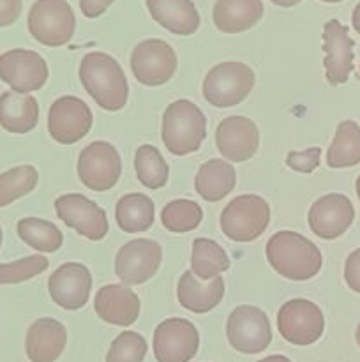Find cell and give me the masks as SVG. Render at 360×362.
Masks as SVG:
<instances>
[{
    "label": "cell",
    "instance_id": "obj_43",
    "mask_svg": "<svg viewBox=\"0 0 360 362\" xmlns=\"http://www.w3.org/2000/svg\"><path fill=\"white\" fill-rule=\"evenodd\" d=\"M355 191H356V197H359V202H360V175L356 177V182H355Z\"/></svg>",
    "mask_w": 360,
    "mask_h": 362
},
{
    "label": "cell",
    "instance_id": "obj_1",
    "mask_svg": "<svg viewBox=\"0 0 360 362\" xmlns=\"http://www.w3.org/2000/svg\"><path fill=\"white\" fill-rule=\"evenodd\" d=\"M265 255L270 267L289 281H307L323 265V257L316 244L292 230L275 232L268 239Z\"/></svg>",
    "mask_w": 360,
    "mask_h": 362
},
{
    "label": "cell",
    "instance_id": "obj_22",
    "mask_svg": "<svg viewBox=\"0 0 360 362\" xmlns=\"http://www.w3.org/2000/svg\"><path fill=\"white\" fill-rule=\"evenodd\" d=\"M224 297L222 278L201 281L191 271H186L176 283V299L184 310L191 313L203 315L215 310Z\"/></svg>",
    "mask_w": 360,
    "mask_h": 362
},
{
    "label": "cell",
    "instance_id": "obj_21",
    "mask_svg": "<svg viewBox=\"0 0 360 362\" xmlns=\"http://www.w3.org/2000/svg\"><path fill=\"white\" fill-rule=\"evenodd\" d=\"M67 345V331L55 318H39L28 327L25 350L32 362H55Z\"/></svg>",
    "mask_w": 360,
    "mask_h": 362
},
{
    "label": "cell",
    "instance_id": "obj_20",
    "mask_svg": "<svg viewBox=\"0 0 360 362\" xmlns=\"http://www.w3.org/2000/svg\"><path fill=\"white\" fill-rule=\"evenodd\" d=\"M94 310L102 322L119 327H129L140 317V297L122 285H106L97 290L94 299Z\"/></svg>",
    "mask_w": 360,
    "mask_h": 362
},
{
    "label": "cell",
    "instance_id": "obj_28",
    "mask_svg": "<svg viewBox=\"0 0 360 362\" xmlns=\"http://www.w3.org/2000/svg\"><path fill=\"white\" fill-rule=\"evenodd\" d=\"M360 163V126L355 120H342L327 151L328 168H352Z\"/></svg>",
    "mask_w": 360,
    "mask_h": 362
},
{
    "label": "cell",
    "instance_id": "obj_8",
    "mask_svg": "<svg viewBox=\"0 0 360 362\" xmlns=\"http://www.w3.org/2000/svg\"><path fill=\"white\" fill-rule=\"evenodd\" d=\"M277 329L279 334L292 345H313L325 332L323 311L313 300L292 299L279 310Z\"/></svg>",
    "mask_w": 360,
    "mask_h": 362
},
{
    "label": "cell",
    "instance_id": "obj_7",
    "mask_svg": "<svg viewBox=\"0 0 360 362\" xmlns=\"http://www.w3.org/2000/svg\"><path fill=\"white\" fill-rule=\"evenodd\" d=\"M226 336L236 352L260 354L270 345L272 327L267 313L251 304L236 306L226 322Z\"/></svg>",
    "mask_w": 360,
    "mask_h": 362
},
{
    "label": "cell",
    "instance_id": "obj_24",
    "mask_svg": "<svg viewBox=\"0 0 360 362\" xmlns=\"http://www.w3.org/2000/svg\"><path fill=\"white\" fill-rule=\"evenodd\" d=\"M261 0H215L212 18L217 30L224 34H240L249 30L263 18Z\"/></svg>",
    "mask_w": 360,
    "mask_h": 362
},
{
    "label": "cell",
    "instance_id": "obj_13",
    "mask_svg": "<svg viewBox=\"0 0 360 362\" xmlns=\"http://www.w3.org/2000/svg\"><path fill=\"white\" fill-rule=\"evenodd\" d=\"M94 124V115L83 99L76 95H62L48 112V133L62 145H73L85 138Z\"/></svg>",
    "mask_w": 360,
    "mask_h": 362
},
{
    "label": "cell",
    "instance_id": "obj_27",
    "mask_svg": "<svg viewBox=\"0 0 360 362\" xmlns=\"http://www.w3.org/2000/svg\"><path fill=\"white\" fill-rule=\"evenodd\" d=\"M116 225L126 233L147 232L155 219V205L143 193L124 194L115 205Z\"/></svg>",
    "mask_w": 360,
    "mask_h": 362
},
{
    "label": "cell",
    "instance_id": "obj_45",
    "mask_svg": "<svg viewBox=\"0 0 360 362\" xmlns=\"http://www.w3.org/2000/svg\"><path fill=\"white\" fill-rule=\"evenodd\" d=\"M321 2H328V4H337V2H342V0H321Z\"/></svg>",
    "mask_w": 360,
    "mask_h": 362
},
{
    "label": "cell",
    "instance_id": "obj_12",
    "mask_svg": "<svg viewBox=\"0 0 360 362\" xmlns=\"http://www.w3.org/2000/svg\"><path fill=\"white\" fill-rule=\"evenodd\" d=\"M162 262L161 244L152 239H133L115 257V274L122 285H143L155 276Z\"/></svg>",
    "mask_w": 360,
    "mask_h": 362
},
{
    "label": "cell",
    "instance_id": "obj_23",
    "mask_svg": "<svg viewBox=\"0 0 360 362\" xmlns=\"http://www.w3.org/2000/svg\"><path fill=\"white\" fill-rule=\"evenodd\" d=\"M152 20L176 35H193L200 28V13L193 0H145Z\"/></svg>",
    "mask_w": 360,
    "mask_h": 362
},
{
    "label": "cell",
    "instance_id": "obj_10",
    "mask_svg": "<svg viewBox=\"0 0 360 362\" xmlns=\"http://www.w3.org/2000/svg\"><path fill=\"white\" fill-rule=\"evenodd\" d=\"M122 175V159L109 141H92L78 156V177L92 191H108Z\"/></svg>",
    "mask_w": 360,
    "mask_h": 362
},
{
    "label": "cell",
    "instance_id": "obj_39",
    "mask_svg": "<svg viewBox=\"0 0 360 362\" xmlns=\"http://www.w3.org/2000/svg\"><path fill=\"white\" fill-rule=\"evenodd\" d=\"M113 0H80V9L83 16L87 18H97L108 11Z\"/></svg>",
    "mask_w": 360,
    "mask_h": 362
},
{
    "label": "cell",
    "instance_id": "obj_37",
    "mask_svg": "<svg viewBox=\"0 0 360 362\" xmlns=\"http://www.w3.org/2000/svg\"><path fill=\"white\" fill-rule=\"evenodd\" d=\"M344 281L355 293H360V247L352 251L344 264Z\"/></svg>",
    "mask_w": 360,
    "mask_h": 362
},
{
    "label": "cell",
    "instance_id": "obj_2",
    "mask_svg": "<svg viewBox=\"0 0 360 362\" xmlns=\"http://www.w3.org/2000/svg\"><path fill=\"white\" fill-rule=\"evenodd\" d=\"M81 85L99 108L119 112L129 98V85L120 64L112 55L90 52L81 59L78 71Z\"/></svg>",
    "mask_w": 360,
    "mask_h": 362
},
{
    "label": "cell",
    "instance_id": "obj_44",
    "mask_svg": "<svg viewBox=\"0 0 360 362\" xmlns=\"http://www.w3.org/2000/svg\"><path fill=\"white\" fill-rule=\"evenodd\" d=\"M355 339H356V345L360 346V324L356 325V331H355Z\"/></svg>",
    "mask_w": 360,
    "mask_h": 362
},
{
    "label": "cell",
    "instance_id": "obj_19",
    "mask_svg": "<svg viewBox=\"0 0 360 362\" xmlns=\"http://www.w3.org/2000/svg\"><path fill=\"white\" fill-rule=\"evenodd\" d=\"M215 145L229 161H249L260 147V129L247 117H226L215 129Z\"/></svg>",
    "mask_w": 360,
    "mask_h": 362
},
{
    "label": "cell",
    "instance_id": "obj_6",
    "mask_svg": "<svg viewBox=\"0 0 360 362\" xmlns=\"http://www.w3.org/2000/svg\"><path fill=\"white\" fill-rule=\"evenodd\" d=\"M27 27L35 41L56 48L71 41L76 18L67 0H35L28 11Z\"/></svg>",
    "mask_w": 360,
    "mask_h": 362
},
{
    "label": "cell",
    "instance_id": "obj_9",
    "mask_svg": "<svg viewBox=\"0 0 360 362\" xmlns=\"http://www.w3.org/2000/svg\"><path fill=\"white\" fill-rule=\"evenodd\" d=\"M179 59L172 46L162 39H145L131 53V69L138 83L161 87L175 74Z\"/></svg>",
    "mask_w": 360,
    "mask_h": 362
},
{
    "label": "cell",
    "instance_id": "obj_47",
    "mask_svg": "<svg viewBox=\"0 0 360 362\" xmlns=\"http://www.w3.org/2000/svg\"><path fill=\"white\" fill-rule=\"evenodd\" d=\"M359 73H360V67H359Z\"/></svg>",
    "mask_w": 360,
    "mask_h": 362
},
{
    "label": "cell",
    "instance_id": "obj_38",
    "mask_svg": "<svg viewBox=\"0 0 360 362\" xmlns=\"http://www.w3.org/2000/svg\"><path fill=\"white\" fill-rule=\"evenodd\" d=\"M23 0H0V28L9 27L20 18Z\"/></svg>",
    "mask_w": 360,
    "mask_h": 362
},
{
    "label": "cell",
    "instance_id": "obj_11",
    "mask_svg": "<svg viewBox=\"0 0 360 362\" xmlns=\"http://www.w3.org/2000/svg\"><path fill=\"white\" fill-rule=\"evenodd\" d=\"M48 76V64L34 49L14 48L0 55V80L18 94L39 90Z\"/></svg>",
    "mask_w": 360,
    "mask_h": 362
},
{
    "label": "cell",
    "instance_id": "obj_34",
    "mask_svg": "<svg viewBox=\"0 0 360 362\" xmlns=\"http://www.w3.org/2000/svg\"><path fill=\"white\" fill-rule=\"evenodd\" d=\"M49 267L44 255H30L11 264H0V285H16L42 274Z\"/></svg>",
    "mask_w": 360,
    "mask_h": 362
},
{
    "label": "cell",
    "instance_id": "obj_4",
    "mask_svg": "<svg viewBox=\"0 0 360 362\" xmlns=\"http://www.w3.org/2000/svg\"><path fill=\"white\" fill-rule=\"evenodd\" d=\"M254 81H256L254 71L247 64L228 60L208 69L201 92L205 101L210 103L212 106L232 108L240 105L251 94Z\"/></svg>",
    "mask_w": 360,
    "mask_h": 362
},
{
    "label": "cell",
    "instance_id": "obj_5",
    "mask_svg": "<svg viewBox=\"0 0 360 362\" xmlns=\"http://www.w3.org/2000/svg\"><path fill=\"white\" fill-rule=\"evenodd\" d=\"M270 223V205L258 194H240L221 212V232L235 243L256 240Z\"/></svg>",
    "mask_w": 360,
    "mask_h": 362
},
{
    "label": "cell",
    "instance_id": "obj_33",
    "mask_svg": "<svg viewBox=\"0 0 360 362\" xmlns=\"http://www.w3.org/2000/svg\"><path fill=\"white\" fill-rule=\"evenodd\" d=\"M161 221L168 232H193L203 221V211L196 202L180 198V200H173L162 207Z\"/></svg>",
    "mask_w": 360,
    "mask_h": 362
},
{
    "label": "cell",
    "instance_id": "obj_29",
    "mask_svg": "<svg viewBox=\"0 0 360 362\" xmlns=\"http://www.w3.org/2000/svg\"><path fill=\"white\" fill-rule=\"evenodd\" d=\"M229 269V258L222 246H219L215 240L194 239L193 255H191V272L201 281H210L219 278L222 272Z\"/></svg>",
    "mask_w": 360,
    "mask_h": 362
},
{
    "label": "cell",
    "instance_id": "obj_46",
    "mask_svg": "<svg viewBox=\"0 0 360 362\" xmlns=\"http://www.w3.org/2000/svg\"><path fill=\"white\" fill-rule=\"evenodd\" d=\"M2 239H4V233H2V228H0V246H2Z\"/></svg>",
    "mask_w": 360,
    "mask_h": 362
},
{
    "label": "cell",
    "instance_id": "obj_26",
    "mask_svg": "<svg viewBox=\"0 0 360 362\" xmlns=\"http://www.w3.org/2000/svg\"><path fill=\"white\" fill-rule=\"evenodd\" d=\"M236 184V172L233 165L222 161V159H208L200 166L194 179V187L196 193L203 200L221 202L222 198L228 197Z\"/></svg>",
    "mask_w": 360,
    "mask_h": 362
},
{
    "label": "cell",
    "instance_id": "obj_35",
    "mask_svg": "<svg viewBox=\"0 0 360 362\" xmlns=\"http://www.w3.org/2000/svg\"><path fill=\"white\" fill-rule=\"evenodd\" d=\"M148 345L141 334L124 331L116 336L106 354V362H143Z\"/></svg>",
    "mask_w": 360,
    "mask_h": 362
},
{
    "label": "cell",
    "instance_id": "obj_41",
    "mask_svg": "<svg viewBox=\"0 0 360 362\" xmlns=\"http://www.w3.org/2000/svg\"><path fill=\"white\" fill-rule=\"evenodd\" d=\"M270 2L279 7H293L296 6V4H300V0H270Z\"/></svg>",
    "mask_w": 360,
    "mask_h": 362
},
{
    "label": "cell",
    "instance_id": "obj_3",
    "mask_svg": "<svg viewBox=\"0 0 360 362\" xmlns=\"http://www.w3.org/2000/svg\"><path fill=\"white\" fill-rule=\"evenodd\" d=\"M161 138L169 154H193L207 138V117L189 99L173 101L162 113Z\"/></svg>",
    "mask_w": 360,
    "mask_h": 362
},
{
    "label": "cell",
    "instance_id": "obj_32",
    "mask_svg": "<svg viewBox=\"0 0 360 362\" xmlns=\"http://www.w3.org/2000/svg\"><path fill=\"white\" fill-rule=\"evenodd\" d=\"M39 182L37 170L32 165H21L0 173V207L27 197Z\"/></svg>",
    "mask_w": 360,
    "mask_h": 362
},
{
    "label": "cell",
    "instance_id": "obj_25",
    "mask_svg": "<svg viewBox=\"0 0 360 362\" xmlns=\"http://www.w3.org/2000/svg\"><path fill=\"white\" fill-rule=\"evenodd\" d=\"M39 122V103L28 94L6 90L0 94V126L13 134H25Z\"/></svg>",
    "mask_w": 360,
    "mask_h": 362
},
{
    "label": "cell",
    "instance_id": "obj_40",
    "mask_svg": "<svg viewBox=\"0 0 360 362\" xmlns=\"http://www.w3.org/2000/svg\"><path fill=\"white\" fill-rule=\"evenodd\" d=\"M352 25L353 28L356 30V34L360 35V2L356 4L355 9H353V14H352Z\"/></svg>",
    "mask_w": 360,
    "mask_h": 362
},
{
    "label": "cell",
    "instance_id": "obj_17",
    "mask_svg": "<svg viewBox=\"0 0 360 362\" xmlns=\"http://www.w3.org/2000/svg\"><path fill=\"white\" fill-rule=\"evenodd\" d=\"M48 292L53 303L67 311L85 308L92 292V274L88 267L78 262L60 265L48 279Z\"/></svg>",
    "mask_w": 360,
    "mask_h": 362
},
{
    "label": "cell",
    "instance_id": "obj_16",
    "mask_svg": "<svg viewBox=\"0 0 360 362\" xmlns=\"http://www.w3.org/2000/svg\"><path fill=\"white\" fill-rule=\"evenodd\" d=\"M311 232L323 240H334L344 235L355 221V209L344 194L330 193L318 198L309 209Z\"/></svg>",
    "mask_w": 360,
    "mask_h": 362
},
{
    "label": "cell",
    "instance_id": "obj_42",
    "mask_svg": "<svg viewBox=\"0 0 360 362\" xmlns=\"http://www.w3.org/2000/svg\"><path fill=\"white\" fill-rule=\"evenodd\" d=\"M258 362H292V361L284 356H270V357H265V359H261Z\"/></svg>",
    "mask_w": 360,
    "mask_h": 362
},
{
    "label": "cell",
    "instance_id": "obj_18",
    "mask_svg": "<svg viewBox=\"0 0 360 362\" xmlns=\"http://www.w3.org/2000/svg\"><path fill=\"white\" fill-rule=\"evenodd\" d=\"M355 41L349 37L348 27L339 20H328L323 25V67L325 78L330 85H342L348 81L353 66Z\"/></svg>",
    "mask_w": 360,
    "mask_h": 362
},
{
    "label": "cell",
    "instance_id": "obj_31",
    "mask_svg": "<svg viewBox=\"0 0 360 362\" xmlns=\"http://www.w3.org/2000/svg\"><path fill=\"white\" fill-rule=\"evenodd\" d=\"M134 170H136L138 180L147 189H161L168 182V163L154 145L138 147L136 154H134Z\"/></svg>",
    "mask_w": 360,
    "mask_h": 362
},
{
    "label": "cell",
    "instance_id": "obj_30",
    "mask_svg": "<svg viewBox=\"0 0 360 362\" xmlns=\"http://www.w3.org/2000/svg\"><path fill=\"white\" fill-rule=\"evenodd\" d=\"M18 237L39 253H55L62 247L64 235L56 225L41 218H23L16 225Z\"/></svg>",
    "mask_w": 360,
    "mask_h": 362
},
{
    "label": "cell",
    "instance_id": "obj_36",
    "mask_svg": "<svg viewBox=\"0 0 360 362\" xmlns=\"http://www.w3.org/2000/svg\"><path fill=\"white\" fill-rule=\"evenodd\" d=\"M321 158V148L320 147H311L302 152H288L286 156V165L293 170V172L300 173H311L320 166Z\"/></svg>",
    "mask_w": 360,
    "mask_h": 362
},
{
    "label": "cell",
    "instance_id": "obj_15",
    "mask_svg": "<svg viewBox=\"0 0 360 362\" xmlns=\"http://www.w3.org/2000/svg\"><path fill=\"white\" fill-rule=\"evenodd\" d=\"M55 211L69 228L76 230L85 239L101 240L108 235L109 225L104 209L83 194H62L55 200Z\"/></svg>",
    "mask_w": 360,
    "mask_h": 362
},
{
    "label": "cell",
    "instance_id": "obj_14",
    "mask_svg": "<svg viewBox=\"0 0 360 362\" xmlns=\"http://www.w3.org/2000/svg\"><path fill=\"white\" fill-rule=\"evenodd\" d=\"M200 349V332L187 318H166L154 331L157 362H189Z\"/></svg>",
    "mask_w": 360,
    "mask_h": 362
}]
</instances>
